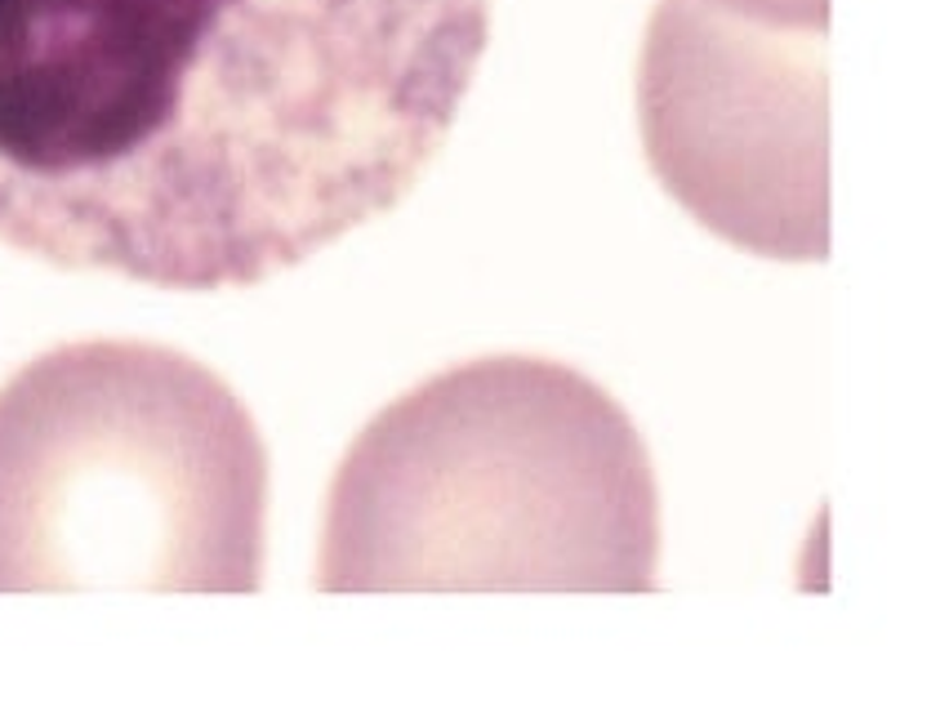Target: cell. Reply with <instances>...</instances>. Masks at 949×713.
<instances>
[{"instance_id":"1","label":"cell","mask_w":949,"mask_h":713,"mask_svg":"<svg viewBox=\"0 0 949 713\" xmlns=\"http://www.w3.org/2000/svg\"><path fill=\"white\" fill-rule=\"evenodd\" d=\"M487 41L491 0H0V245L259 286L420 183Z\"/></svg>"},{"instance_id":"3","label":"cell","mask_w":949,"mask_h":713,"mask_svg":"<svg viewBox=\"0 0 949 713\" xmlns=\"http://www.w3.org/2000/svg\"><path fill=\"white\" fill-rule=\"evenodd\" d=\"M263 517L250 411L174 348L62 344L0 388V594H254Z\"/></svg>"},{"instance_id":"2","label":"cell","mask_w":949,"mask_h":713,"mask_svg":"<svg viewBox=\"0 0 949 713\" xmlns=\"http://www.w3.org/2000/svg\"><path fill=\"white\" fill-rule=\"evenodd\" d=\"M660 491L588 375L491 357L366 424L325 499V594H651Z\"/></svg>"}]
</instances>
